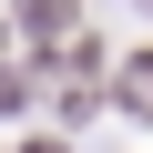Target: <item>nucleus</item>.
Wrapping results in <instances>:
<instances>
[{
  "instance_id": "f257e3e1",
  "label": "nucleus",
  "mask_w": 153,
  "mask_h": 153,
  "mask_svg": "<svg viewBox=\"0 0 153 153\" xmlns=\"http://www.w3.org/2000/svg\"><path fill=\"white\" fill-rule=\"evenodd\" d=\"M123 71H133V82H123V102H133V112H153V51H143V61H123Z\"/></svg>"
}]
</instances>
